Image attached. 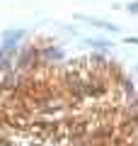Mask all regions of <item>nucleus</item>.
<instances>
[{
  "mask_svg": "<svg viewBox=\"0 0 138 146\" xmlns=\"http://www.w3.org/2000/svg\"><path fill=\"white\" fill-rule=\"evenodd\" d=\"M0 146H138V90L92 56L0 71Z\"/></svg>",
  "mask_w": 138,
  "mask_h": 146,
  "instance_id": "1",
  "label": "nucleus"
}]
</instances>
